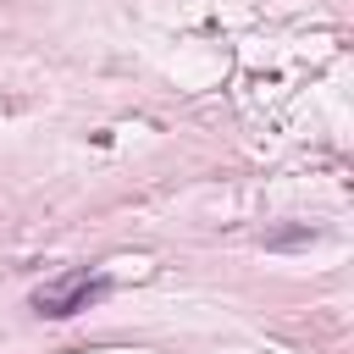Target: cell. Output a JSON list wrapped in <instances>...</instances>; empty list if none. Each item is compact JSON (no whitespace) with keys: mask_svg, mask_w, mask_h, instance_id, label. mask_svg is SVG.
<instances>
[{"mask_svg":"<svg viewBox=\"0 0 354 354\" xmlns=\"http://www.w3.org/2000/svg\"><path fill=\"white\" fill-rule=\"evenodd\" d=\"M100 293H105V282H94L88 271H61V277H50L44 288H33V310L66 321V315L88 310V299H100Z\"/></svg>","mask_w":354,"mask_h":354,"instance_id":"1","label":"cell"}]
</instances>
